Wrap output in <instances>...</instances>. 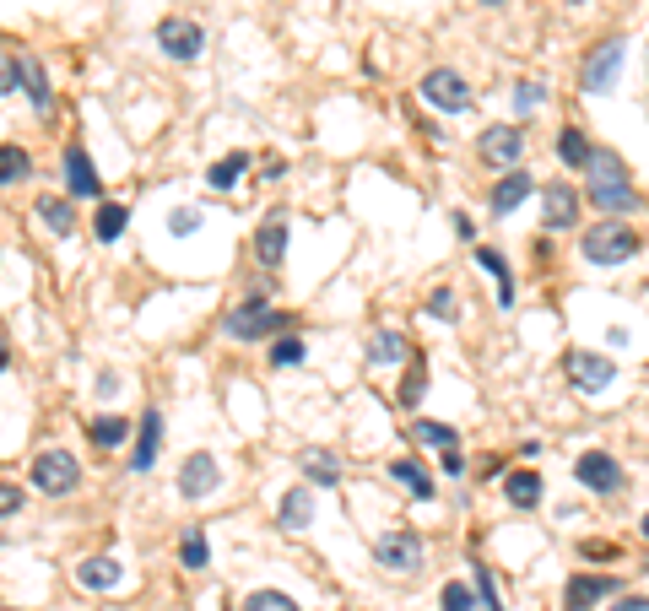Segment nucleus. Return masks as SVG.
Instances as JSON below:
<instances>
[{
  "label": "nucleus",
  "instance_id": "nucleus-1",
  "mask_svg": "<svg viewBox=\"0 0 649 611\" xmlns=\"http://www.w3.org/2000/svg\"><path fill=\"white\" fill-rule=\"evenodd\" d=\"M639 228H628L622 217L612 222H595V228L585 233V260L590 265H628V255H639Z\"/></svg>",
  "mask_w": 649,
  "mask_h": 611
},
{
  "label": "nucleus",
  "instance_id": "nucleus-2",
  "mask_svg": "<svg viewBox=\"0 0 649 611\" xmlns=\"http://www.w3.org/2000/svg\"><path fill=\"white\" fill-rule=\"evenodd\" d=\"M417 92H422V103H428V109H439V114H466V109H471L466 76L449 71V65H433V71L417 82Z\"/></svg>",
  "mask_w": 649,
  "mask_h": 611
},
{
  "label": "nucleus",
  "instance_id": "nucleus-3",
  "mask_svg": "<svg viewBox=\"0 0 649 611\" xmlns=\"http://www.w3.org/2000/svg\"><path fill=\"white\" fill-rule=\"evenodd\" d=\"M422 557H428V547H422L417 530H384L374 541V563L390 568V574H417Z\"/></svg>",
  "mask_w": 649,
  "mask_h": 611
},
{
  "label": "nucleus",
  "instance_id": "nucleus-4",
  "mask_svg": "<svg viewBox=\"0 0 649 611\" xmlns=\"http://www.w3.org/2000/svg\"><path fill=\"white\" fill-rule=\"evenodd\" d=\"M622 60H628V44H622V38H601V44L590 49L585 71H579V87L595 92V98H601V92H612V87H617Z\"/></svg>",
  "mask_w": 649,
  "mask_h": 611
},
{
  "label": "nucleus",
  "instance_id": "nucleus-5",
  "mask_svg": "<svg viewBox=\"0 0 649 611\" xmlns=\"http://www.w3.org/2000/svg\"><path fill=\"white\" fill-rule=\"evenodd\" d=\"M82 482V466H76V455H65V449H44V455L33 460V487L49 498L71 493V487Z\"/></svg>",
  "mask_w": 649,
  "mask_h": 611
},
{
  "label": "nucleus",
  "instance_id": "nucleus-6",
  "mask_svg": "<svg viewBox=\"0 0 649 611\" xmlns=\"http://www.w3.org/2000/svg\"><path fill=\"white\" fill-rule=\"evenodd\" d=\"M157 49H163L168 60H201L206 49V33L195 17H163L157 22Z\"/></svg>",
  "mask_w": 649,
  "mask_h": 611
},
{
  "label": "nucleus",
  "instance_id": "nucleus-7",
  "mask_svg": "<svg viewBox=\"0 0 649 611\" xmlns=\"http://www.w3.org/2000/svg\"><path fill=\"white\" fill-rule=\"evenodd\" d=\"M222 330L238 341H260V336H271V330H282V309H266L260 298H249V303H238V309L222 320Z\"/></svg>",
  "mask_w": 649,
  "mask_h": 611
},
{
  "label": "nucleus",
  "instance_id": "nucleus-8",
  "mask_svg": "<svg viewBox=\"0 0 649 611\" xmlns=\"http://www.w3.org/2000/svg\"><path fill=\"white\" fill-rule=\"evenodd\" d=\"M541 222H547L552 233H568L579 222V190L568 179H552L541 184Z\"/></svg>",
  "mask_w": 649,
  "mask_h": 611
},
{
  "label": "nucleus",
  "instance_id": "nucleus-9",
  "mask_svg": "<svg viewBox=\"0 0 649 611\" xmlns=\"http://www.w3.org/2000/svg\"><path fill=\"white\" fill-rule=\"evenodd\" d=\"M574 476L590 487V493H601V498H612L617 487H622V466L606 455V449H585V455L574 460Z\"/></svg>",
  "mask_w": 649,
  "mask_h": 611
},
{
  "label": "nucleus",
  "instance_id": "nucleus-10",
  "mask_svg": "<svg viewBox=\"0 0 649 611\" xmlns=\"http://www.w3.org/2000/svg\"><path fill=\"white\" fill-rule=\"evenodd\" d=\"M563 368H568V379H574V384H579V390H585V395L606 390V384L617 379L612 357H601V352H568V357H563Z\"/></svg>",
  "mask_w": 649,
  "mask_h": 611
},
{
  "label": "nucleus",
  "instance_id": "nucleus-11",
  "mask_svg": "<svg viewBox=\"0 0 649 611\" xmlns=\"http://www.w3.org/2000/svg\"><path fill=\"white\" fill-rule=\"evenodd\" d=\"M617 584L612 574H574L563 584V611H590L595 601H606V595H617Z\"/></svg>",
  "mask_w": 649,
  "mask_h": 611
},
{
  "label": "nucleus",
  "instance_id": "nucleus-12",
  "mask_svg": "<svg viewBox=\"0 0 649 611\" xmlns=\"http://www.w3.org/2000/svg\"><path fill=\"white\" fill-rule=\"evenodd\" d=\"M476 152H482L487 163H498V168H514V163L525 157V136H520L514 125H493V130H482Z\"/></svg>",
  "mask_w": 649,
  "mask_h": 611
},
{
  "label": "nucleus",
  "instance_id": "nucleus-13",
  "mask_svg": "<svg viewBox=\"0 0 649 611\" xmlns=\"http://www.w3.org/2000/svg\"><path fill=\"white\" fill-rule=\"evenodd\" d=\"M255 249H260V265L266 271H282V255H287V211H266L255 233Z\"/></svg>",
  "mask_w": 649,
  "mask_h": 611
},
{
  "label": "nucleus",
  "instance_id": "nucleus-14",
  "mask_svg": "<svg viewBox=\"0 0 649 611\" xmlns=\"http://www.w3.org/2000/svg\"><path fill=\"white\" fill-rule=\"evenodd\" d=\"M179 493H184V498H206V493H217V460H211L206 449H195V455L179 466Z\"/></svg>",
  "mask_w": 649,
  "mask_h": 611
},
{
  "label": "nucleus",
  "instance_id": "nucleus-15",
  "mask_svg": "<svg viewBox=\"0 0 649 611\" xmlns=\"http://www.w3.org/2000/svg\"><path fill=\"white\" fill-rule=\"evenodd\" d=\"M531 195H536V179H531V174H520V168H509V174H503V179L493 184V201H487V206H493V217H509V211H514V206H525Z\"/></svg>",
  "mask_w": 649,
  "mask_h": 611
},
{
  "label": "nucleus",
  "instance_id": "nucleus-16",
  "mask_svg": "<svg viewBox=\"0 0 649 611\" xmlns=\"http://www.w3.org/2000/svg\"><path fill=\"white\" fill-rule=\"evenodd\" d=\"M65 190L82 195V201L98 195V168H92L87 146H65Z\"/></svg>",
  "mask_w": 649,
  "mask_h": 611
},
{
  "label": "nucleus",
  "instance_id": "nucleus-17",
  "mask_svg": "<svg viewBox=\"0 0 649 611\" xmlns=\"http://www.w3.org/2000/svg\"><path fill=\"white\" fill-rule=\"evenodd\" d=\"M585 179H590V190H601V184H628V163H622L612 146H590Z\"/></svg>",
  "mask_w": 649,
  "mask_h": 611
},
{
  "label": "nucleus",
  "instance_id": "nucleus-18",
  "mask_svg": "<svg viewBox=\"0 0 649 611\" xmlns=\"http://www.w3.org/2000/svg\"><path fill=\"white\" fill-rule=\"evenodd\" d=\"M590 206L595 211H606V217H628V211H639V190H633V179L628 184H601V190H590Z\"/></svg>",
  "mask_w": 649,
  "mask_h": 611
},
{
  "label": "nucleus",
  "instance_id": "nucleus-19",
  "mask_svg": "<svg viewBox=\"0 0 649 611\" xmlns=\"http://www.w3.org/2000/svg\"><path fill=\"white\" fill-rule=\"evenodd\" d=\"M17 82H28V98H33L38 114L55 109V92H49V76H44V65H38V55H22L17 60Z\"/></svg>",
  "mask_w": 649,
  "mask_h": 611
},
{
  "label": "nucleus",
  "instance_id": "nucleus-20",
  "mask_svg": "<svg viewBox=\"0 0 649 611\" xmlns=\"http://www.w3.org/2000/svg\"><path fill=\"white\" fill-rule=\"evenodd\" d=\"M119 579H125V568H119L114 557H87V563L76 568V584H82V590H114Z\"/></svg>",
  "mask_w": 649,
  "mask_h": 611
},
{
  "label": "nucleus",
  "instance_id": "nucleus-21",
  "mask_svg": "<svg viewBox=\"0 0 649 611\" xmlns=\"http://www.w3.org/2000/svg\"><path fill=\"white\" fill-rule=\"evenodd\" d=\"M157 449H163V417H157V411H147V417H141V438H136V455H130V466H136V471H152Z\"/></svg>",
  "mask_w": 649,
  "mask_h": 611
},
{
  "label": "nucleus",
  "instance_id": "nucleus-22",
  "mask_svg": "<svg viewBox=\"0 0 649 611\" xmlns=\"http://www.w3.org/2000/svg\"><path fill=\"white\" fill-rule=\"evenodd\" d=\"M476 265H482V271L498 282V303L509 309V303H514V276H509V260H503L498 249H487V244H482V249H476Z\"/></svg>",
  "mask_w": 649,
  "mask_h": 611
},
{
  "label": "nucleus",
  "instance_id": "nucleus-23",
  "mask_svg": "<svg viewBox=\"0 0 649 611\" xmlns=\"http://www.w3.org/2000/svg\"><path fill=\"white\" fill-rule=\"evenodd\" d=\"M422 395H428V357H422L417 347H412V368H406V379H401V390H395V401H401L406 411H412Z\"/></svg>",
  "mask_w": 649,
  "mask_h": 611
},
{
  "label": "nucleus",
  "instance_id": "nucleus-24",
  "mask_svg": "<svg viewBox=\"0 0 649 611\" xmlns=\"http://www.w3.org/2000/svg\"><path fill=\"white\" fill-rule=\"evenodd\" d=\"M406 352H412V341H406L401 330H374V336H368V363H401Z\"/></svg>",
  "mask_w": 649,
  "mask_h": 611
},
{
  "label": "nucleus",
  "instance_id": "nucleus-25",
  "mask_svg": "<svg viewBox=\"0 0 649 611\" xmlns=\"http://www.w3.org/2000/svg\"><path fill=\"white\" fill-rule=\"evenodd\" d=\"M503 498H509L514 509H536L541 503V476L536 471H514L509 482H503Z\"/></svg>",
  "mask_w": 649,
  "mask_h": 611
},
{
  "label": "nucleus",
  "instance_id": "nucleus-26",
  "mask_svg": "<svg viewBox=\"0 0 649 611\" xmlns=\"http://www.w3.org/2000/svg\"><path fill=\"white\" fill-rule=\"evenodd\" d=\"M309 514H314V493H309V487H293V493L282 498V509H276V520H282L287 530H303V525H309Z\"/></svg>",
  "mask_w": 649,
  "mask_h": 611
},
{
  "label": "nucleus",
  "instance_id": "nucleus-27",
  "mask_svg": "<svg viewBox=\"0 0 649 611\" xmlns=\"http://www.w3.org/2000/svg\"><path fill=\"white\" fill-rule=\"evenodd\" d=\"M298 466H303V476H309V482H325V487L341 476V460L330 455V449H303V455H298Z\"/></svg>",
  "mask_w": 649,
  "mask_h": 611
},
{
  "label": "nucleus",
  "instance_id": "nucleus-28",
  "mask_svg": "<svg viewBox=\"0 0 649 611\" xmlns=\"http://www.w3.org/2000/svg\"><path fill=\"white\" fill-rule=\"evenodd\" d=\"M244 174H249V157H244V152H228V157H217V163H211L206 184H211V190H233Z\"/></svg>",
  "mask_w": 649,
  "mask_h": 611
},
{
  "label": "nucleus",
  "instance_id": "nucleus-29",
  "mask_svg": "<svg viewBox=\"0 0 649 611\" xmlns=\"http://www.w3.org/2000/svg\"><path fill=\"white\" fill-rule=\"evenodd\" d=\"M412 438H417V444H428V449H460V433L449 428V422H428V417L412 422Z\"/></svg>",
  "mask_w": 649,
  "mask_h": 611
},
{
  "label": "nucleus",
  "instance_id": "nucleus-30",
  "mask_svg": "<svg viewBox=\"0 0 649 611\" xmlns=\"http://www.w3.org/2000/svg\"><path fill=\"white\" fill-rule=\"evenodd\" d=\"M38 217H44L55 233H65V238L76 233V211H71V201H60V195H38Z\"/></svg>",
  "mask_w": 649,
  "mask_h": 611
},
{
  "label": "nucleus",
  "instance_id": "nucleus-31",
  "mask_svg": "<svg viewBox=\"0 0 649 611\" xmlns=\"http://www.w3.org/2000/svg\"><path fill=\"white\" fill-rule=\"evenodd\" d=\"M390 476H395V482H401L412 498H433V482H428V471H422L417 460H395V466H390Z\"/></svg>",
  "mask_w": 649,
  "mask_h": 611
},
{
  "label": "nucleus",
  "instance_id": "nucleus-32",
  "mask_svg": "<svg viewBox=\"0 0 649 611\" xmlns=\"http://www.w3.org/2000/svg\"><path fill=\"white\" fill-rule=\"evenodd\" d=\"M33 174V157L22 152V146H0V184H17Z\"/></svg>",
  "mask_w": 649,
  "mask_h": 611
},
{
  "label": "nucleus",
  "instance_id": "nucleus-33",
  "mask_svg": "<svg viewBox=\"0 0 649 611\" xmlns=\"http://www.w3.org/2000/svg\"><path fill=\"white\" fill-rule=\"evenodd\" d=\"M558 157H563L568 168H585V157H590V141H585V130H574V125H568V130H558Z\"/></svg>",
  "mask_w": 649,
  "mask_h": 611
},
{
  "label": "nucleus",
  "instance_id": "nucleus-34",
  "mask_svg": "<svg viewBox=\"0 0 649 611\" xmlns=\"http://www.w3.org/2000/svg\"><path fill=\"white\" fill-rule=\"evenodd\" d=\"M125 222H130L125 206H98V217H92V233H98L103 244H114V238L125 233Z\"/></svg>",
  "mask_w": 649,
  "mask_h": 611
},
{
  "label": "nucleus",
  "instance_id": "nucleus-35",
  "mask_svg": "<svg viewBox=\"0 0 649 611\" xmlns=\"http://www.w3.org/2000/svg\"><path fill=\"white\" fill-rule=\"evenodd\" d=\"M87 433H92V444H98V449H119V444H125V433H130V422L125 417H98Z\"/></svg>",
  "mask_w": 649,
  "mask_h": 611
},
{
  "label": "nucleus",
  "instance_id": "nucleus-36",
  "mask_svg": "<svg viewBox=\"0 0 649 611\" xmlns=\"http://www.w3.org/2000/svg\"><path fill=\"white\" fill-rule=\"evenodd\" d=\"M244 611H298V601H293V595H282V590H255L244 601Z\"/></svg>",
  "mask_w": 649,
  "mask_h": 611
},
{
  "label": "nucleus",
  "instance_id": "nucleus-37",
  "mask_svg": "<svg viewBox=\"0 0 649 611\" xmlns=\"http://www.w3.org/2000/svg\"><path fill=\"white\" fill-rule=\"evenodd\" d=\"M439 606H444V611H476V590H471V584H455V579H449L444 595H439Z\"/></svg>",
  "mask_w": 649,
  "mask_h": 611
},
{
  "label": "nucleus",
  "instance_id": "nucleus-38",
  "mask_svg": "<svg viewBox=\"0 0 649 611\" xmlns=\"http://www.w3.org/2000/svg\"><path fill=\"white\" fill-rule=\"evenodd\" d=\"M298 363H303V341L298 336H282L271 347V368H298Z\"/></svg>",
  "mask_w": 649,
  "mask_h": 611
},
{
  "label": "nucleus",
  "instance_id": "nucleus-39",
  "mask_svg": "<svg viewBox=\"0 0 649 611\" xmlns=\"http://www.w3.org/2000/svg\"><path fill=\"white\" fill-rule=\"evenodd\" d=\"M541 103H547V87H541V82H520V87H514V109H520V114H536Z\"/></svg>",
  "mask_w": 649,
  "mask_h": 611
},
{
  "label": "nucleus",
  "instance_id": "nucleus-40",
  "mask_svg": "<svg viewBox=\"0 0 649 611\" xmlns=\"http://www.w3.org/2000/svg\"><path fill=\"white\" fill-rule=\"evenodd\" d=\"M179 557H184V568H206V536H201V530H190V536H184L179 541Z\"/></svg>",
  "mask_w": 649,
  "mask_h": 611
},
{
  "label": "nucleus",
  "instance_id": "nucleus-41",
  "mask_svg": "<svg viewBox=\"0 0 649 611\" xmlns=\"http://www.w3.org/2000/svg\"><path fill=\"white\" fill-rule=\"evenodd\" d=\"M428 314H433V320H455V314H460L455 292H449V287H439V292H433V298H428Z\"/></svg>",
  "mask_w": 649,
  "mask_h": 611
},
{
  "label": "nucleus",
  "instance_id": "nucleus-42",
  "mask_svg": "<svg viewBox=\"0 0 649 611\" xmlns=\"http://www.w3.org/2000/svg\"><path fill=\"white\" fill-rule=\"evenodd\" d=\"M195 228H201V211H190V206H179L174 217H168V233L174 238H190Z\"/></svg>",
  "mask_w": 649,
  "mask_h": 611
},
{
  "label": "nucleus",
  "instance_id": "nucleus-43",
  "mask_svg": "<svg viewBox=\"0 0 649 611\" xmlns=\"http://www.w3.org/2000/svg\"><path fill=\"white\" fill-rule=\"evenodd\" d=\"M476 595H482V611H503L498 590H493V574H487V568H476Z\"/></svg>",
  "mask_w": 649,
  "mask_h": 611
},
{
  "label": "nucleus",
  "instance_id": "nucleus-44",
  "mask_svg": "<svg viewBox=\"0 0 649 611\" xmlns=\"http://www.w3.org/2000/svg\"><path fill=\"white\" fill-rule=\"evenodd\" d=\"M11 87H17V60H11V55H0V98H6Z\"/></svg>",
  "mask_w": 649,
  "mask_h": 611
},
{
  "label": "nucleus",
  "instance_id": "nucleus-45",
  "mask_svg": "<svg viewBox=\"0 0 649 611\" xmlns=\"http://www.w3.org/2000/svg\"><path fill=\"white\" fill-rule=\"evenodd\" d=\"M11 509H22V487L0 482V514H11Z\"/></svg>",
  "mask_w": 649,
  "mask_h": 611
},
{
  "label": "nucleus",
  "instance_id": "nucleus-46",
  "mask_svg": "<svg viewBox=\"0 0 649 611\" xmlns=\"http://www.w3.org/2000/svg\"><path fill=\"white\" fill-rule=\"evenodd\" d=\"M466 471V455H460V449H444V476H460Z\"/></svg>",
  "mask_w": 649,
  "mask_h": 611
},
{
  "label": "nucleus",
  "instance_id": "nucleus-47",
  "mask_svg": "<svg viewBox=\"0 0 649 611\" xmlns=\"http://www.w3.org/2000/svg\"><path fill=\"white\" fill-rule=\"evenodd\" d=\"M612 611H649V601H644V595H622Z\"/></svg>",
  "mask_w": 649,
  "mask_h": 611
},
{
  "label": "nucleus",
  "instance_id": "nucleus-48",
  "mask_svg": "<svg viewBox=\"0 0 649 611\" xmlns=\"http://www.w3.org/2000/svg\"><path fill=\"white\" fill-rule=\"evenodd\" d=\"M6 363H11V352H6V347H0V368H6Z\"/></svg>",
  "mask_w": 649,
  "mask_h": 611
},
{
  "label": "nucleus",
  "instance_id": "nucleus-49",
  "mask_svg": "<svg viewBox=\"0 0 649 611\" xmlns=\"http://www.w3.org/2000/svg\"><path fill=\"white\" fill-rule=\"evenodd\" d=\"M482 6H509V0H482Z\"/></svg>",
  "mask_w": 649,
  "mask_h": 611
},
{
  "label": "nucleus",
  "instance_id": "nucleus-50",
  "mask_svg": "<svg viewBox=\"0 0 649 611\" xmlns=\"http://www.w3.org/2000/svg\"><path fill=\"white\" fill-rule=\"evenodd\" d=\"M639 530H644V536H649V514H644V525H639Z\"/></svg>",
  "mask_w": 649,
  "mask_h": 611
},
{
  "label": "nucleus",
  "instance_id": "nucleus-51",
  "mask_svg": "<svg viewBox=\"0 0 649 611\" xmlns=\"http://www.w3.org/2000/svg\"><path fill=\"white\" fill-rule=\"evenodd\" d=\"M0 611H11V606H0Z\"/></svg>",
  "mask_w": 649,
  "mask_h": 611
}]
</instances>
